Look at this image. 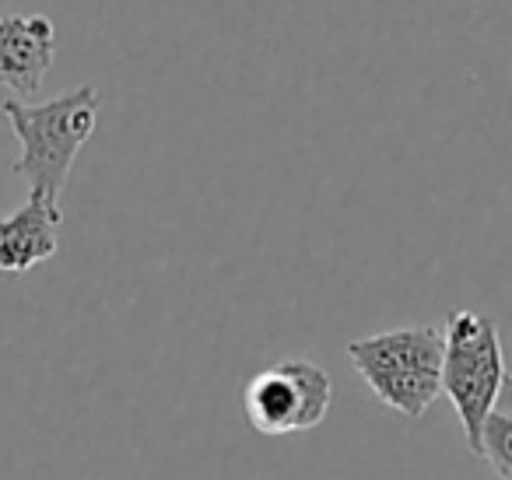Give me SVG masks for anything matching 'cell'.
Instances as JSON below:
<instances>
[{
    "instance_id": "6da1fadb",
    "label": "cell",
    "mask_w": 512,
    "mask_h": 480,
    "mask_svg": "<svg viewBox=\"0 0 512 480\" xmlns=\"http://www.w3.org/2000/svg\"><path fill=\"white\" fill-rule=\"evenodd\" d=\"M99 106L102 92L95 85H81L50 102H4L0 113L22 144L15 176H22L32 193H43L53 200L64 193L74 158L95 134Z\"/></svg>"
},
{
    "instance_id": "7a4b0ae2",
    "label": "cell",
    "mask_w": 512,
    "mask_h": 480,
    "mask_svg": "<svg viewBox=\"0 0 512 480\" xmlns=\"http://www.w3.org/2000/svg\"><path fill=\"white\" fill-rule=\"evenodd\" d=\"M348 358L379 403L418 421L442 393L446 333L439 326L372 333V337L351 340Z\"/></svg>"
},
{
    "instance_id": "3957f363",
    "label": "cell",
    "mask_w": 512,
    "mask_h": 480,
    "mask_svg": "<svg viewBox=\"0 0 512 480\" xmlns=\"http://www.w3.org/2000/svg\"><path fill=\"white\" fill-rule=\"evenodd\" d=\"M446 358H442V393L460 417L467 449L481 459V435L495 414L505 382L502 333L491 316L474 309H456L446 319Z\"/></svg>"
},
{
    "instance_id": "277c9868",
    "label": "cell",
    "mask_w": 512,
    "mask_h": 480,
    "mask_svg": "<svg viewBox=\"0 0 512 480\" xmlns=\"http://www.w3.org/2000/svg\"><path fill=\"white\" fill-rule=\"evenodd\" d=\"M242 407L253 431L271 438L302 435L327 421L334 407V382L327 368L306 358H285L260 368L242 389Z\"/></svg>"
},
{
    "instance_id": "5b68a950",
    "label": "cell",
    "mask_w": 512,
    "mask_h": 480,
    "mask_svg": "<svg viewBox=\"0 0 512 480\" xmlns=\"http://www.w3.org/2000/svg\"><path fill=\"white\" fill-rule=\"evenodd\" d=\"M57 60V25L46 15L0 18V85L15 95H32Z\"/></svg>"
},
{
    "instance_id": "8992f818",
    "label": "cell",
    "mask_w": 512,
    "mask_h": 480,
    "mask_svg": "<svg viewBox=\"0 0 512 480\" xmlns=\"http://www.w3.org/2000/svg\"><path fill=\"white\" fill-rule=\"evenodd\" d=\"M64 211L53 197L29 193L15 214L0 221V270L4 274H29L32 267L53 260L60 249Z\"/></svg>"
},
{
    "instance_id": "52a82bcc",
    "label": "cell",
    "mask_w": 512,
    "mask_h": 480,
    "mask_svg": "<svg viewBox=\"0 0 512 480\" xmlns=\"http://www.w3.org/2000/svg\"><path fill=\"white\" fill-rule=\"evenodd\" d=\"M481 459L498 480H512V417L491 414L481 435Z\"/></svg>"
},
{
    "instance_id": "ba28073f",
    "label": "cell",
    "mask_w": 512,
    "mask_h": 480,
    "mask_svg": "<svg viewBox=\"0 0 512 480\" xmlns=\"http://www.w3.org/2000/svg\"><path fill=\"white\" fill-rule=\"evenodd\" d=\"M495 414L512 417V375H505L502 393H498V403H495Z\"/></svg>"
}]
</instances>
